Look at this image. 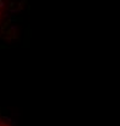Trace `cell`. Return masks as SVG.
I'll list each match as a JSON object with an SVG mask.
<instances>
[{
	"label": "cell",
	"mask_w": 120,
	"mask_h": 126,
	"mask_svg": "<svg viewBox=\"0 0 120 126\" xmlns=\"http://www.w3.org/2000/svg\"><path fill=\"white\" fill-rule=\"evenodd\" d=\"M0 126H18V124L12 119H10L9 116L0 113Z\"/></svg>",
	"instance_id": "2"
},
{
	"label": "cell",
	"mask_w": 120,
	"mask_h": 126,
	"mask_svg": "<svg viewBox=\"0 0 120 126\" xmlns=\"http://www.w3.org/2000/svg\"><path fill=\"white\" fill-rule=\"evenodd\" d=\"M22 5L17 0H0V45L16 36L22 19Z\"/></svg>",
	"instance_id": "1"
}]
</instances>
